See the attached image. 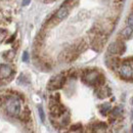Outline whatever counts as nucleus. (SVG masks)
<instances>
[{
    "label": "nucleus",
    "mask_w": 133,
    "mask_h": 133,
    "mask_svg": "<svg viewBox=\"0 0 133 133\" xmlns=\"http://www.w3.org/2000/svg\"><path fill=\"white\" fill-rule=\"evenodd\" d=\"M83 80L88 85H100L103 83V77L96 71L86 72L83 76Z\"/></svg>",
    "instance_id": "f257e3e1"
},
{
    "label": "nucleus",
    "mask_w": 133,
    "mask_h": 133,
    "mask_svg": "<svg viewBox=\"0 0 133 133\" xmlns=\"http://www.w3.org/2000/svg\"><path fill=\"white\" fill-rule=\"evenodd\" d=\"M6 112L11 117H17L22 113V107L21 101L17 98H11L6 103Z\"/></svg>",
    "instance_id": "f03ea898"
},
{
    "label": "nucleus",
    "mask_w": 133,
    "mask_h": 133,
    "mask_svg": "<svg viewBox=\"0 0 133 133\" xmlns=\"http://www.w3.org/2000/svg\"><path fill=\"white\" fill-rule=\"evenodd\" d=\"M119 73H120V76L125 79V80H129V79H132L133 78V65L132 64H128V63H125L123 64L121 68L119 69Z\"/></svg>",
    "instance_id": "7ed1b4c3"
},
{
    "label": "nucleus",
    "mask_w": 133,
    "mask_h": 133,
    "mask_svg": "<svg viewBox=\"0 0 133 133\" xmlns=\"http://www.w3.org/2000/svg\"><path fill=\"white\" fill-rule=\"evenodd\" d=\"M66 82V77L64 75H57L56 77L52 78L48 83V89L54 90V89H58L62 88L64 86V84Z\"/></svg>",
    "instance_id": "20e7f679"
},
{
    "label": "nucleus",
    "mask_w": 133,
    "mask_h": 133,
    "mask_svg": "<svg viewBox=\"0 0 133 133\" xmlns=\"http://www.w3.org/2000/svg\"><path fill=\"white\" fill-rule=\"evenodd\" d=\"M108 50H109V53L111 54H121L125 51V45L121 41H116L109 46Z\"/></svg>",
    "instance_id": "39448f33"
},
{
    "label": "nucleus",
    "mask_w": 133,
    "mask_h": 133,
    "mask_svg": "<svg viewBox=\"0 0 133 133\" xmlns=\"http://www.w3.org/2000/svg\"><path fill=\"white\" fill-rule=\"evenodd\" d=\"M12 74V68L8 65H1L0 66V81L7 79Z\"/></svg>",
    "instance_id": "423d86ee"
},
{
    "label": "nucleus",
    "mask_w": 133,
    "mask_h": 133,
    "mask_svg": "<svg viewBox=\"0 0 133 133\" xmlns=\"http://www.w3.org/2000/svg\"><path fill=\"white\" fill-rule=\"evenodd\" d=\"M69 15V8L66 5H63L55 14V19L56 21H63Z\"/></svg>",
    "instance_id": "0eeeda50"
},
{
    "label": "nucleus",
    "mask_w": 133,
    "mask_h": 133,
    "mask_svg": "<svg viewBox=\"0 0 133 133\" xmlns=\"http://www.w3.org/2000/svg\"><path fill=\"white\" fill-rule=\"evenodd\" d=\"M133 35V27L132 26H127L123 32H122V36L125 38V39H129L131 36Z\"/></svg>",
    "instance_id": "6e6552de"
},
{
    "label": "nucleus",
    "mask_w": 133,
    "mask_h": 133,
    "mask_svg": "<svg viewBox=\"0 0 133 133\" xmlns=\"http://www.w3.org/2000/svg\"><path fill=\"white\" fill-rule=\"evenodd\" d=\"M99 109H100L101 115L105 116V115L111 111V104H110V103H102L99 107Z\"/></svg>",
    "instance_id": "1a4fd4ad"
},
{
    "label": "nucleus",
    "mask_w": 133,
    "mask_h": 133,
    "mask_svg": "<svg viewBox=\"0 0 133 133\" xmlns=\"http://www.w3.org/2000/svg\"><path fill=\"white\" fill-rule=\"evenodd\" d=\"M94 128H95L94 131H104L107 129V125L104 123H102V122H99L94 126Z\"/></svg>",
    "instance_id": "9d476101"
},
{
    "label": "nucleus",
    "mask_w": 133,
    "mask_h": 133,
    "mask_svg": "<svg viewBox=\"0 0 133 133\" xmlns=\"http://www.w3.org/2000/svg\"><path fill=\"white\" fill-rule=\"evenodd\" d=\"M39 115H40V118H41L42 122H44L45 117H44V112H43V109H42L41 107H39Z\"/></svg>",
    "instance_id": "9b49d317"
},
{
    "label": "nucleus",
    "mask_w": 133,
    "mask_h": 133,
    "mask_svg": "<svg viewBox=\"0 0 133 133\" xmlns=\"http://www.w3.org/2000/svg\"><path fill=\"white\" fill-rule=\"evenodd\" d=\"M120 113H121V109H120V108H118V107L113 110V115H114L115 117L119 116V115H120Z\"/></svg>",
    "instance_id": "f8f14e48"
},
{
    "label": "nucleus",
    "mask_w": 133,
    "mask_h": 133,
    "mask_svg": "<svg viewBox=\"0 0 133 133\" xmlns=\"http://www.w3.org/2000/svg\"><path fill=\"white\" fill-rule=\"evenodd\" d=\"M127 22H128V26H132L133 27V12L129 16V17H128Z\"/></svg>",
    "instance_id": "ddd939ff"
},
{
    "label": "nucleus",
    "mask_w": 133,
    "mask_h": 133,
    "mask_svg": "<svg viewBox=\"0 0 133 133\" xmlns=\"http://www.w3.org/2000/svg\"><path fill=\"white\" fill-rule=\"evenodd\" d=\"M28 59H29V54H28V52H24V54H23V61H24V62H28Z\"/></svg>",
    "instance_id": "4468645a"
},
{
    "label": "nucleus",
    "mask_w": 133,
    "mask_h": 133,
    "mask_svg": "<svg viewBox=\"0 0 133 133\" xmlns=\"http://www.w3.org/2000/svg\"><path fill=\"white\" fill-rule=\"evenodd\" d=\"M30 3V0H23V5H28Z\"/></svg>",
    "instance_id": "2eb2a0df"
},
{
    "label": "nucleus",
    "mask_w": 133,
    "mask_h": 133,
    "mask_svg": "<svg viewBox=\"0 0 133 133\" xmlns=\"http://www.w3.org/2000/svg\"><path fill=\"white\" fill-rule=\"evenodd\" d=\"M2 36H5V32L2 31V30H0V37H2Z\"/></svg>",
    "instance_id": "dca6fc26"
},
{
    "label": "nucleus",
    "mask_w": 133,
    "mask_h": 133,
    "mask_svg": "<svg viewBox=\"0 0 133 133\" xmlns=\"http://www.w3.org/2000/svg\"><path fill=\"white\" fill-rule=\"evenodd\" d=\"M131 102H132V104H133V97H132V99H131Z\"/></svg>",
    "instance_id": "f3484780"
},
{
    "label": "nucleus",
    "mask_w": 133,
    "mask_h": 133,
    "mask_svg": "<svg viewBox=\"0 0 133 133\" xmlns=\"http://www.w3.org/2000/svg\"><path fill=\"white\" fill-rule=\"evenodd\" d=\"M132 120H133V111H132Z\"/></svg>",
    "instance_id": "a211bd4d"
},
{
    "label": "nucleus",
    "mask_w": 133,
    "mask_h": 133,
    "mask_svg": "<svg viewBox=\"0 0 133 133\" xmlns=\"http://www.w3.org/2000/svg\"><path fill=\"white\" fill-rule=\"evenodd\" d=\"M132 128H133V126H132ZM132 131H133V129H132Z\"/></svg>",
    "instance_id": "6ab92c4d"
}]
</instances>
